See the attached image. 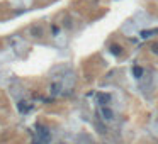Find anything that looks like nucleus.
Here are the masks:
<instances>
[{"mask_svg":"<svg viewBox=\"0 0 158 144\" xmlns=\"http://www.w3.org/2000/svg\"><path fill=\"white\" fill-rule=\"evenodd\" d=\"M133 77L134 78H143V68L141 66H138V65H134V66H133Z\"/></svg>","mask_w":158,"mask_h":144,"instance_id":"6","label":"nucleus"},{"mask_svg":"<svg viewBox=\"0 0 158 144\" xmlns=\"http://www.w3.org/2000/svg\"><path fill=\"white\" fill-rule=\"evenodd\" d=\"M100 114H102V117H104L106 120H112V119H114V112H112L110 109H107V107H102V109H100Z\"/></svg>","mask_w":158,"mask_h":144,"instance_id":"4","label":"nucleus"},{"mask_svg":"<svg viewBox=\"0 0 158 144\" xmlns=\"http://www.w3.org/2000/svg\"><path fill=\"white\" fill-rule=\"evenodd\" d=\"M51 92H53V95H56V93L59 92V85H56V83H55V85L51 86Z\"/></svg>","mask_w":158,"mask_h":144,"instance_id":"9","label":"nucleus"},{"mask_svg":"<svg viewBox=\"0 0 158 144\" xmlns=\"http://www.w3.org/2000/svg\"><path fill=\"white\" fill-rule=\"evenodd\" d=\"M32 144H43V143H41V141H36V143H32Z\"/></svg>","mask_w":158,"mask_h":144,"instance_id":"10","label":"nucleus"},{"mask_svg":"<svg viewBox=\"0 0 158 144\" xmlns=\"http://www.w3.org/2000/svg\"><path fill=\"white\" fill-rule=\"evenodd\" d=\"M95 98H97V104L102 107H106L109 102H110V95H109V93H104V92H99V93L95 95Z\"/></svg>","mask_w":158,"mask_h":144,"instance_id":"2","label":"nucleus"},{"mask_svg":"<svg viewBox=\"0 0 158 144\" xmlns=\"http://www.w3.org/2000/svg\"><path fill=\"white\" fill-rule=\"evenodd\" d=\"M36 129H38V136H39V141H41V143H48V141L51 139V134H50V131H48L46 127L38 125Z\"/></svg>","mask_w":158,"mask_h":144,"instance_id":"1","label":"nucleus"},{"mask_svg":"<svg viewBox=\"0 0 158 144\" xmlns=\"http://www.w3.org/2000/svg\"><path fill=\"white\" fill-rule=\"evenodd\" d=\"M109 51L114 54V56H119L121 53H122V48L119 46V44H110V48H109Z\"/></svg>","mask_w":158,"mask_h":144,"instance_id":"7","label":"nucleus"},{"mask_svg":"<svg viewBox=\"0 0 158 144\" xmlns=\"http://www.w3.org/2000/svg\"><path fill=\"white\" fill-rule=\"evenodd\" d=\"M31 104H27V102H19V105H17V109H19L20 114H26V112H29L31 110Z\"/></svg>","mask_w":158,"mask_h":144,"instance_id":"5","label":"nucleus"},{"mask_svg":"<svg viewBox=\"0 0 158 144\" xmlns=\"http://www.w3.org/2000/svg\"><path fill=\"white\" fill-rule=\"evenodd\" d=\"M150 51H151L153 54H157V56H158V41H157V42H153V44L150 46Z\"/></svg>","mask_w":158,"mask_h":144,"instance_id":"8","label":"nucleus"},{"mask_svg":"<svg viewBox=\"0 0 158 144\" xmlns=\"http://www.w3.org/2000/svg\"><path fill=\"white\" fill-rule=\"evenodd\" d=\"M155 34H158V27L157 29H145V31L139 32L141 39H148V38H151V36H155Z\"/></svg>","mask_w":158,"mask_h":144,"instance_id":"3","label":"nucleus"}]
</instances>
